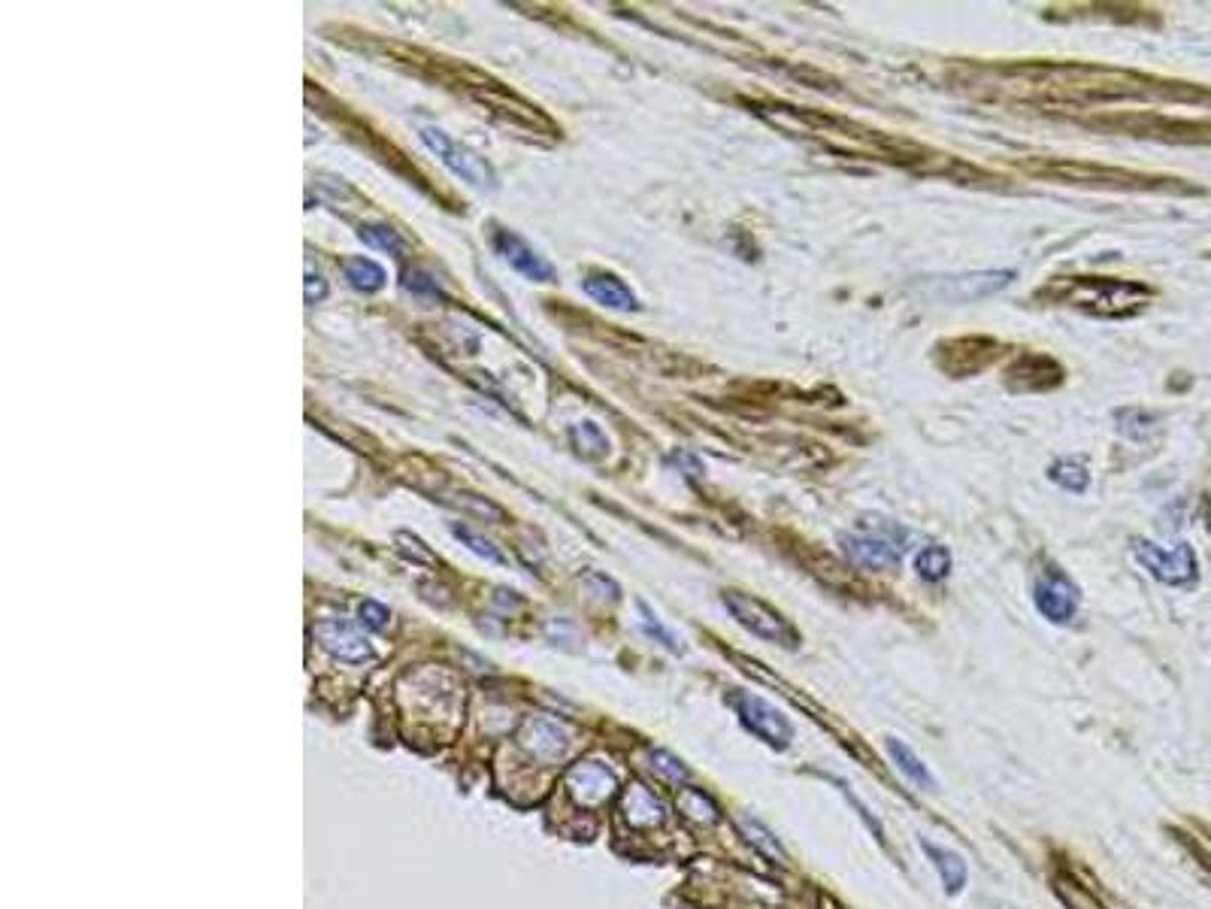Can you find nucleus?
Segmentation results:
<instances>
[{"mask_svg":"<svg viewBox=\"0 0 1211 909\" xmlns=\"http://www.w3.org/2000/svg\"><path fill=\"white\" fill-rule=\"evenodd\" d=\"M724 606L745 631H751L754 637H760L766 643L788 646V649H794L800 643L797 631L791 628V622L782 613H776L769 603H763L745 591H724Z\"/></svg>","mask_w":1211,"mask_h":909,"instance_id":"nucleus-1","label":"nucleus"},{"mask_svg":"<svg viewBox=\"0 0 1211 909\" xmlns=\"http://www.w3.org/2000/svg\"><path fill=\"white\" fill-rule=\"evenodd\" d=\"M418 137H421V143H424L439 161H443L455 176H461V179L470 182L473 188H485V191H494V188H497V176H494L491 164H488L482 155H476L470 146H464V143H458L455 137H449L443 128L424 125V128L418 131Z\"/></svg>","mask_w":1211,"mask_h":909,"instance_id":"nucleus-2","label":"nucleus"},{"mask_svg":"<svg viewBox=\"0 0 1211 909\" xmlns=\"http://www.w3.org/2000/svg\"><path fill=\"white\" fill-rule=\"evenodd\" d=\"M903 540H906V534H900L891 525H882V531H878V528H860V531H851V534L839 537L842 552L848 555V561L863 567V570H891V567H897L900 558H903Z\"/></svg>","mask_w":1211,"mask_h":909,"instance_id":"nucleus-3","label":"nucleus"},{"mask_svg":"<svg viewBox=\"0 0 1211 909\" xmlns=\"http://www.w3.org/2000/svg\"><path fill=\"white\" fill-rule=\"evenodd\" d=\"M1133 555L1154 579L1166 585H1190L1196 579V555L1187 543L1163 549L1151 540H1133Z\"/></svg>","mask_w":1211,"mask_h":909,"instance_id":"nucleus-4","label":"nucleus"},{"mask_svg":"<svg viewBox=\"0 0 1211 909\" xmlns=\"http://www.w3.org/2000/svg\"><path fill=\"white\" fill-rule=\"evenodd\" d=\"M1033 600H1036V610L1054 622V625H1069L1078 616V585L1060 570V567H1045L1042 576L1033 585Z\"/></svg>","mask_w":1211,"mask_h":909,"instance_id":"nucleus-5","label":"nucleus"},{"mask_svg":"<svg viewBox=\"0 0 1211 909\" xmlns=\"http://www.w3.org/2000/svg\"><path fill=\"white\" fill-rule=\"evenodd\" d=\"M733 703H736V713H739L742 725H745L751 734H757L760 740H766L769 746H776V749H788V746H791L794 728H791V722H788L769 700H763V697H757V694H748V691H739V694L733 697Z\"/></svg>","mask_w":1211,"mask_h":909,"instance_id":"nucleus-6","label":"nucleus"},{"mask_svg":"<svg viewBox=\"0 0 1211 909\" xmlns=\"http://www.w3.org/2000/svg\"><path fill=\"white\" fill-rule=\"evenodd\" d=\"M1145 297H1148L1145 288H1139L1133 282H1112V279H1096V282L1081 279L1072 291V300L1078 307H1087L1099 316H1121V313H1127L1124 303L1139 307Z\"/></svg>","mask_w":1211,"mask_h":909,"instance_id":"nucleus-7","label":"nucleus"},{"mask_svg":"<svg viewBox=\"0 0 1211 909\" xmlns=\"http://www.w3.org/2000/svg\"><path fill=\"white\" fill-rule=\"evenodd\" d=\"M491 246H494V252L512 267V270H518L524 279H530V282H552L555 279V267L548 264L527 240H521L515 231H509V228H491Z\"/></svg>","mask_w":1211,"mask_h":909,"instance_id":"nucleus-8","label":"nucleus"},{"mask_svg":"<svg viewBox=\"0 0 1211 909\" xmlns=\"http://www.w3.org/2000/svg\"><path fill=\"white\" fill-rule=\"evenodd\" d=\"M1015 279L1012 270H981V273H963V276H948L936 282V297L939 300H972V297H987L1000 288H1006Z\"/></svg>","mask_w":1211,"mask_h":909,"instance_id":"nucleus-9","label":"nucleus"},{"mask_svg":"<svg viewBox=\"0 0 1211 909\" xmlns=\"http://www.w3.org/2000/svg\"><path fill=\"white\" fill-rule=\"evenodd\" d=\"M315 634H318V640H321V646L330 652V655H337L340 661H349V664H361V661H367L370 655H373V649H370V643L349 625V622H321L318 628H315Z\"/></svg>","mask_w":1211,"mask_h":909,"instance_id":"nucleus-10","label":"nucleus"},{"mask_svg":"<svg viewBox=\"0 0 1211 909\" xmlns=\"http://www.w3.org/2000/svg\"><path fill=\"white\" fill-rule=\"evenodd\" d=\"M582 288H585L588 297H594L600 307H606V310H618V313H633V310H639L636 294H633L618 276H612V273H588V276L582 279Z\"/></svg>","mask_w":1211,"mask_h":909,"instance_id":"nucleus-11","label":"nucleus"},{"mask_svg":"<svg viewBox=\"0 0 1211 909\" xmlns=\"http://www.w3.org/2000/svg\"><path fill=\"white\" fill-rule=\"evenodd\" d=\"M921 849H924V855L933 861V867L939 870V879H942V885H945V894H960L963 885H966V876H969L963 855H957V852H951V849H945V846H939V843H933V840H921Z\"/></svg>","mask_w":1211,"mask_h":909,"instance_id":"nucleus-12","label":"nucleus"},{"mask_svg":"<svg viewBox=\"0 0 1211 909\" xmlns=\"http://www.w3.org/2000/svg\"><path fill=\"white\" fill-rule=\"evenodd\" d=\"M570 785L585 803H600V800H606L612 794L615 776L600 764H582V767H576L570 773Z\"/></svg>","mask_w":1211,"mask_h":909,"instance_id":"nucleus-13","label":"nucleus"},{"mask_svg":"<svg viewBox=\"0 0 1211 909\" xmlns=\"http://www.w3.org/2000/svg\"><path fill=\"white\" fill-rule=\"evenodd\" d=\"M888 755H891V761L897 764V770L906 776V779H912L915 785H921V788H936V776L930 773V767L915 755V749L909 746V743H903V740H897V737H888Z\"/></svg>","mask_w":1211,"mask_h":909,"instance_id":"nucleus-14","label":"nucleus"},{"mask_svg":"<svg viewBox=\"0 0 1211 909\" xmlns=\"http://www.w3.org/2000/svg\"><path fill=\"white\" fill-rule=\"evenodd\" d=\"M624 813H627V819H630L633 825L648 828V825L664 822V803H660L648 788L633 785V788L627 791V797H624Z\"/></svg>","mask_w":1211,"mask_h":909,"instance_id":"nucleus-15","label":"nucleus"},{"mask_svg":"<svg viewBox=\"0 0 1211 909\" xmlns=\"http://www.w3.org/2000/svg\"><path fill=\"white\" fill-rule=\"evenodd\" d=\"M343 273H346L349 285L364 291V294H373V291H379L385 285V270L370 258H349L343 264Z\"/></svg>","mask_w":1211,"mask_h":909,"instance_id":"nucleus-16","label":"nucleus"},{"mask_svg":"<svg viewBox=\"0 0 1211 909\" xmlns=\"http://www.w3.org/2000/svg\"><path fill=\"white\" fill-rule=\"evenodd\" d=\"M358 237L364 240V246L379 249V252H388V255H400V252L406 249V240H403L391 225H385V222H364V225L358 228Z\"/></svg>","mask_w":1211,"mask_h":909,"instance_id":"nucleus-17","label":"nucleus"},{"mask_svg":"<svg viewBox=\"0 0 1211 909\" xmlns=\"http://www.w3.org/2000/svg\"><path fill=\"white\" fill-rule=\"evenodd\" d=\"M915 570L927 582H942L951 573V552L945 546H939V543L924 546L918 552V558H915Z\"/></svg>","mask_w":1211,"mask_h":909,"instance_id":"nucleus-18","label":"nucleus"},{"mask_svg":"<svg viewBox=\"0 0 1211 909\" xmlns=\"http://www.w3.org/2000/svg\"><path fill=\"white\" fill-rule=\"evenodd\" d=\"M1048 476H1051V482H1057L1063 491H1072V494H1084L1090 485V473L1078 461H1057L1048 467Z\"/></svg>","mask_w":1211,"mask_h":909,"instance_id":"nucleus-19","label":"nucleus"},{"mask_svg":"<svg viewBox=\"0 0 1211 909\" xmlns=\"http://www.w3.org/2000/svg\"><path fill=\"white\" fill-rule=\"evenodd\" d=\"M570 437H573L576 449H579L582 455H588V458H603V455L609 452V440L603 437V431H600L594 422L576 425V428L570 431Z\"/></svg>","mask_w":1211,"mask_h":909,"instance_id":"nucleus-20","label":"nucleus"},{"mask_svg":"<svg viewBox=\"0 0 1211 909\" xmlns=\"http://www.w3.org/2000/svg\"><path fill=\"white\" fill-rule=\"evenodd\" d=\"M739 828L745 831V837H748V843L751 846H757V852L760 855H766V858H773V861H782L785 858V849L779 846V840L769 834L760 822H754V819H739Z\"/></svg>","mask_w":1211,"mask_h":909,"instance_id":"nucleus-21","label":"nucleus"},{"mask_svg":"<svg viewBox=\"0 0 1211 909\" xmlns=\"http://www.w3.org/2000/svg\"><path fill=\"white\" fill-rule=\"evenodd\" d=\"M682 813H688L691 819H697V822H703V825H712L715 819H718V810H715V803L703 794V791H685L682 794Z\"/></svg>","mask_w":1211,"mask_h":909,"instance_id":"nucleus-22","label":"nucleus"},{"mask_svg":"<svg viewBox=\"0 0 1211 909\" xmlns=\"http://www.w3.org/2000/svg\"><path fill=\"white\" fill-rule=\"evenodd\" d=\"M403 288H406L409 294L421 297V300H436V297H439V282H436V276H430V273L421 270V267H412V270L403 273Z\"/></svg>","mask_w":1211,"mask_h":909,"instance_id":"nucleus-23","label":"nucleus"},{"mask_svg":"<svg viewBox=\"0 0 1211 909\" xmlns=\"http://www.w3.org/2000/svg\"><path fill=\"white\" fill-rule=\"evenodd\" d=\"M455 537L458 540H464L479 558H485V561H491V564H503V555L497 552V546L491 543V540H485V537H479V534H473L470 528H461V525H455Z\"/></svg>","mask_w":1211,"mask_h":909,"instance_id":"nucleus-24","label":"nucleus"},{"mask_svg":"<svg viewBox=\"0 0 1211 909\" xmlns=\"http://www.w3.org/2000/svg\"><path fill=\"white\" fill-rule=\"evenodd\" d=\"M651 758H654L657 773H664L667 779H673V782H685V779H688L685 764H682V761H676L673 755H667V752H651Z\"/></svg>","mask_w":1211,"mask_h":909,"instance_id":"nucleus-25","label":"nucleus"},{"mask_svg":"<svg viewBox=\"0 0 1211 909\" xmlns=\"http://www.w3.org/2000/svg\"><path fill=\"white\" fill-rule=\"evenodd\" d=\"M358 613H361V622L367 628H373V631H382L388 625V610H385V606H379V603H373V600H364Z\"/></svg>","mask_w":1211,"mask_h":909,"instance_id":"nucleus-26","label":"nucleus"},{"mask_svg":"<svg viewBox=\"0 0 1211 909\" xmlns=\"http://www.w3.org/2000/svg\"><path fill=\"white\" fill-rule=\"evenodd\" d=\"M639 610H642V616H645V631H648L651 637H657V640H664V643H667V646H670L673 652H679V643H676V637H673V634H670V631H667L664 625H660V622H657V619L651 616V610H648V606H645V603H639Z\"/></svg>","mask_w":1211,"mask_h":909,"instance_id":"nucleus-27","label":"nucleus"},{"mask_svg":"<svg viewBox=\"0 0 1211 909\" xmlns=\"http://www.w3.org/2000/svg\"><path fill=\"white\" fill-rule=\"evenodd\" d=\"M397 543H403L400 546V552L406 555V558H415V561H424V564H430L433 561V555L424 549V543L418 540V537H409V534H397Z\"/></svg>","mask_w":1211,"mask_h":909,"instance_id":"nucleus-28","label":"nucleus"},{"mask_svg":"<svg viewBox=\"0 0 1211 909\" xmlns=\"http://www.w3.org/2000/svg\"><path fill=\"white\" fill-rule=\"evenodd\" d=\"M327 297V282H324V276L318 273V270H312V264H306V300L309 303H318V300H324Z\"/></svg>","mask_w":1211,"mask_h":909,"instance_id":"nucleus-29","label":"nucleus"}]
</instances>
